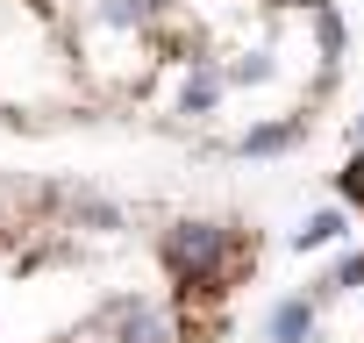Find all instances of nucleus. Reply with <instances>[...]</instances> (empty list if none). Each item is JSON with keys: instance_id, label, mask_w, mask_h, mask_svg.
<instances>
[{"instance_id": "obj_5", "label": "nucleus", "mask_w": 364, "mask_h": 343, "mask_svg": "<svg viewBox=\"0 0 364 343\" xmlns=\"http://www.w3.org/2000/svg\"><path fill=\"white\" fill-rule=\"evenodd\" d=\"M350 286H364V250H350V258L321 279V293H350Z\"/></svg>"}, {"instance_id": "obj_7", "label": "nucleus", "mask_w": 364, "mask_h": 343, "mask_svg": "<svg viewBox=\"0 0 364 343\" xmlns=\"http://www.w3.org/2000/svg\"><path fill=\"white\" fill-rule=\"evenodd\" d=\"M357 136H364V122H357Z\"/></svg>"}, {"instance_id": "obj_4", "label": "nucleus", "mask_w": 364, "mask_h": 343, "mask_svg": "<svg viewBox=\"0 0 364 343\" xmlns=\"http://www.w3.org/2000/svg\"><path fill=\"white\" fill-rule=\"evenodd\" d=\"M222 72H193L186 79V93H178V115H208V107H222Z\"/></svg>"}, {"instance_id": "obj_3", "label": "nucleus", "mask_w": 364, "mask_h": 343, "mask_svg": "<svg viewBox=\"0 0 364 343\" xmlns=\"http://www.w3.org/2000/svg\"><path fill=\"white\" fill-rule=\"evenodd\" d=\"M286 143H300V122H257L236 150H243V157H272V150H286Z\"/></svg>"}, {"instance_id": "obj_2", "label": "nucleus", "mask_w": 364, "mask_h": 343, "mask_svg": "<svg viewBox=\"0 0 364 343\" xmlns=\"http://www.w3.org/2000/svg\"><path fill=\"white\" fill-rule=\"evenodd\" d=\"M350 236V208H321L293 229V250H321V243H343Z\"/></svg>"}, {"instance_id": "obj_6", "label": "nucleus", "mask_w": 364, "mask_h": 343, "mask_svg": "<svg viewBox=\"0 0 364 343\" xmlns=\"http://www.w3.org/2000/svg\"><path fill=\"white\" fill-rule=\"evenodd\" d=\"M336 186H343V201H350V208H364V150H357V157L336 172Z\"/></svg>"}, {"instance_id": "obj_1", "label": "nucleus", "mask_w": 364, "mask_h": 343, "mask_svg": "<svg viewBox=\"0 0 364 343\" xmlns=\"http://www.w3.org/2000/svg\"><path fill=\"white\" fill-rule=\"evenodd\" d=\"M264 329H272V343H307V336H314V293H293V300H279Z\"/></svg>"}]
</instances>
